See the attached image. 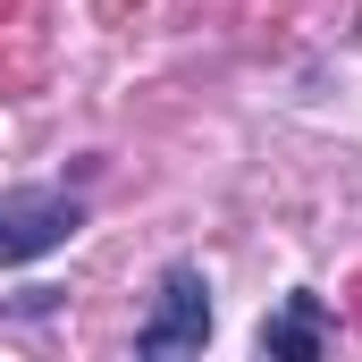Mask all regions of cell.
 <instances>
[{"instance_id":"3957f363","label":"cell","mask_w":362,"mask_h":362,"mask_svg":"<svg viewBox=\"0 0 362 362\" xmlns=\"http://www.w3.org/2000/svg\"><path fill=\"white\" fill-rule=\"evenodd\" d=\"M320 346H329V303L320 295H286L262 320V354H278V362H312Z\"/></svg>"},{"instance_id":"7a4b0ae2","label":"cell","mask_w":362,"mask_h":362,"mask_svg":"<svg viewBox=\"0 0 362 362\" xmlns=\"http://www.w3.org/2000/svg\"><path fill=\"white\" fill-rule=\"evenodd\" d=\"M76 228H85V202H76V194H51V185H17V194H0V270L59 253Z\"/></svg>"},{"instance_id":"6da1fadb","label":"cell","mask_w":362,"mask_h":362,"mask_svg":"<svg viewBox=\"0 0 362 362\" xmlns=\"http://www.w3.org/2000/svg\"><path fill=\"white\" fill-rule=\"evenodd\" d=\"M202 346H211V278H202V262H169L152 286L144 329H135V354L177 362V354H202Z\"/></svg>"}]
</instances>
